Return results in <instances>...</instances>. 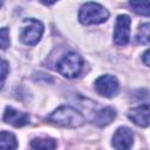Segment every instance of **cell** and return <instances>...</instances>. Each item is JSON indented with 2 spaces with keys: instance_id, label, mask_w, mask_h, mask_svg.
I'll return each instance as SVG.
<instances>
[{
  "instance_id": "9c48e42d",
  "label": "cell",
  "mask_w": 150,
  "mask_h": 150,
  "mask_svg": "<svg viewBox=\"0 0 150 150\" xmlns=\"http://www.w3.org/2000/svg\"><path fill=\"white\" fill-rule=\"evenodd\" d=\"M128 116L136 125L146 128L149 125V104L144 103L139 107L131 109L128 112Z\"/></svg>"
},
{
  "instance_id": "30bf717a",
  "label": "cell",
  "mask_w": 150,
  "mask_h": 150,
  "mask_svg": "<svg viewBox=\"0 0 150 150\" xmlns=\"http://www.w3.org/2000/svg\"><path fill=\"white\" fill-rule=\"evenodd\" d=\"M116 117V111L115 109L110 108V107H107V108H103L101 109L94 117V123L100 127V128H103L108 124H110Z\"/></svg>"
},
{
  "instance_id": "8fae6325",
  "label": "cell",
  "mask_w": 150,
  "mask_h": 150,
  "mask_svg": "<svg viewBox=\"0 0 150 150\" xmlns=\"http://www.w3.org/2000/svg\"><path fill=\"white\" fill-rule=\"evenodd\" d=\"M16 148H18L16 137L12 132L1 131L0 132V149L11 150V149H16Z\"/></svg>"
},
{
  "instance_id": "5bb4252c",
  "label": "cell",
  "mask_w": 150,
  "mask_h": 150,
  "mask_svg": "<svg viewBox=\"0 0 150 150\" xmlns=\"http://www.w3.org/2000/svg\"><path fill=\"white\" fill-rule=\"evenodd\" d=\"M137 40L138 42L143 45L149 43V23H143L138 28V34H137Z\"/></svg>"
},
{
  "instance_id": "4fadbf2b",
  "label": "cell",
  "mask_w": 150,
  "mask_h": 150,
  "mask_svg": "<svg viewBox=\"0 0 150 150\" xmlns=\"http://www.w3.org/2000/svg\"><path fill=\"white\" fill-rule=\"evenodd\" d=\"M33 149H54L56 148V142L52 138H34L30 142Z\"/></svg>"
},
{
  "instance_id": "9a60e30c",
  "label": "cell",
  "mask_w": 150,
  "mask_h": 150,
  "mask_svg": "<svg viewBox=\"0 0 150 150\" xmlns=\"http://www.w3.org/2000/svg\"><path fill=\"white\" fill-rule=\"evenodd\" d=\"M9 46V33L8 28H0V49H6Z\"/></svg>"
},
{
  "instance_id": "8992f818",
  "label": "cell",
  "mask_w": 150,
  "mask_h": 150,
  "mask_svg": "<svg viewBox=\"0 0 150 150\" xmlns=\"http://www.w3.org/2000/svg\"><path fill=\"white\" fill-rule=\"evenodd\" d=\"M130 25H131V20L128 15L122 14L117 16L115 30H114V41L117 46H125L129 42Z\"/></svg>"
},
{
  "instance_id": "52a82bcc",
  "label": "cell",
  "mask_w": 150,
  "mask_h": 150,
  "mask_svg": "<svg viewBox=\"0 0 150 150\" xmlns=\"http://www.w3.org/2000/svg\"><path fill=\"white\" fill-rule=\"evenodd\" d=\"M134 142L132 131L127 127L118 128L112 137V146L115 149H130Z\"/></svg>"
},
{
  "instance_id": "ba28073f",
  "label": "cell",
  "mask_w": 150,
  "mask_h": 150,
  "mask_svg": "<svg viewBox=\"0 0 150 150\" xmlns=\"http://www.w3.org/2000/svg\"><path fill=\"white\" fill-rule=\"evenodd\" d=\"M4 121L15 128H20L29 123V116L26 112H21L11 107H7L4 114Z\"/></svg>"
},
{
  "instance_id": "ac0fdd59",
  "label": "cell",
  "mask_w": 150,
  "mask_h": 150,
  "mask_svg": "<svg viewBox=\"0 0 150 150\" xmlns=\"http://www.w3.org/2000/svg\"><path fill=\"white\" fill-rule=\"evenodd\" d=\"M56 0H41V2L43 4V5H46V6H49V5H53L54 2H55Z\"/></svg>"
},
{
  "instance_id": "277c9868",
  "label": "cell",
  "mask_w": 150,
  "mask_h": 150,
  "mask_svg": "<svg viewBox=\"0 0 150 150\" xmlns=\"http://www.w3.org/2000/svg\"><path fill=\"white\" fill-rule=\"evenodd\" d=\"M43 34V25L41 21L29 18L23 20L22 30L20 33V40L28 46L36 45Z\"/></svg>"
},
{
  "instance_id": "e0dca14e",
  "label": "cell",
  "mask_w": 150,
  "mask_h": 150,
  "mask_svg": "<svg viewBox=\"0 0 150 150\" xmlns=\"http://www.w3.org/2000/svg\"><path fill=\"white\" fill-rule=\"evenodd\" d=\"M143 61H144L145 66H149V64H150V62H149V50H148V49H146V50L144 52V54H143Z\"/></svg>"
},
{
  "instance_id": "7c38bea8",
  "label": "cell",
  "mask_w": 150,
  "mask_h": 150,
  "mask_svg": "<svg viewBox=\"0 0 150 150\" xmlns=\"http://www.w3.org/2000/svg\"><path fill=\"white\" fill-rule=\"evenodd\" d=\"M129 6L134 13L143 16H149L150 8L148 0H129Z\"/></svg>"
},
{
  "instance_id": "5b68a950",
  "label": "cell",
  "mask_w": 150,
  "mask_h": 150,
  "mask_svg": "<svg viewBox=\"0 0 150 150\" xmlns=\"http://www.w3.org/2000/svg\"><path fill=\"white\" fill-rule=\"evenodd\" d=\"M95 88L96 91L108 98L115 97L118 93L120 84L115 76L112 75H102L95 81Z\"/></svg>"
},
{
  "instance_id": "6da1fadb",
  "label": "cell",
  "mask_w": 150,
  "mask_h": 150,
  "mask_svg": "<svg viewBox=\"0 0 150 150\" xmlns=\"http://www.w3.org/2000/svg\"><path fill=\"white\" fill-rule=\"evenodd\" d=\"M48 121L56 123L61 127L77 128L84 124L86 118L75 108L69 107V105H62L48 116Z\"/></svg>"
},
{
  "instance_id": "2e32d148",
  "label": "cell",
  "mask_w": 150,
  "mask_h": 150,
  "mask_svg": "<svg viewBox=\"0 0 150 150\" xmlns=\"http://www.w3.org/2000/svg\"><path fill=\"white\" fill-rule=\"evenodd\" d=\"M7 74H8V63L5 60L0 59V89L4 87Z\"/></svg>"
},
{
  "instance_id": "3957f363",
  "label": "cell",
  "mask_w": 150,
  "mask_h": 150,
  "mask_svg": "<svg viewBox=\"0 0 150 150\" xmlns=\"http://www.w3.org/2000/svg\"><path fill=\"white\" fill-rule=\"evenodd\" d=\"M109 16V12L96 2H87L79 11V20L82 25H96L104 22Z\"/></svg>"
},
{
  "instance_id": "7a4b0ae2",
  "label": "cell",
  "mask_w": 150,
  "mask_h": 150,
  "mask_svg": "<svg viewBox=\"0 0 150 150\" xmlns=\"http://www.w3.org/2000/svg\"><path fill=\"white\" fill-rule=\"evenodd\" d=\"M83 66H84V61L82 56L75 52H70L57 61L56 69L64 77L74 79L80 75V73L83 69Z\"/></svg>"
},
{
  "instance_id": "d6986e66",
  "label": "cell",
  "mask_w": 150,
  "mask_h": 150,
  "mask_svg": "<svg viewBox=\"0 0 150 150\" xmlns=\"http://www.w3.org/2000/svg\"><path fill=\"white\" fill-rule=\"evenodd\" d=\"M2 4H4V0H0V7L2 6Z\"/></svg>"
}]
</instances>
